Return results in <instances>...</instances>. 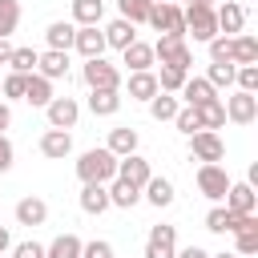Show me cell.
I'll return each mask as SVG.
<instances>
[{
    "label": "cell",
    "instance_id": "obj_1",
    "mask_svg": "<svg viewBox=\"0 0 258 258\" xmlns=\"http://www.w3.org/2000/svg\"><path fill=\"white\" fill-rule=\"evenodd\" d=\"M77 177H81V185H109L117 177V157L105 145H93L77 157Z\"/></svg>",
    "mask_w": 258,
    "mask_h": 258
},
{
    "label": "cell",
    "instance_id": "obj_2",
    "mask_svg": "<svg viewBox=\"0 0 258 258\" xmlns=\"http://www.w3.org/2000/svg\"><path fill=\"white\" fill-rule=\"evenodd\" d=\"M153 60L189 73V69H194V48L185 44V36H157V40H153Z\"/></svg>",
    "mask_w": 258,
    "mask_h": 258
},
{
    "label": "cell",
    "instance_id": "obj_3",
    "mask_svg": "<svg viewBox=\"0 0 258 258\" xmlns=\"http://www.w3.org/2000/svg\"><path fill=\"white\" fill-rule=\"evenodd\" d=\"M81 81L89 85V89H113V93H121V69L113 64V60H105V56H93V60H85L81 64Z\"/></svg>",
    "mask_w": 258,
    "mask_h": 258
},
{
    "label": "cell",
    "instance_id": "obj_4",
    "mask_svg": "<svg viewBox=\"0 0 258 258\" xmlns=\"http://www.w3.org/2000/svg\"><path fill=\"white\" fill-rule=\"evenodd\" d=\"M145 24H149V28H157L161 36H185V16H181V4H177V0L153 4Z\"/></svg>",
    "mask_w": 258,
    "mask_h": 258
},
{
    "label": "cell",
    "instance_id": "obj_5",
    "mask_svg": "<svg viewBox=\"0 0 258 258\" xmlns=\"http://www.w3.org/2000/svg\"><path fill=\"white\" fill-rule=\"evenodd\" d=\"M185 16V36H194L198 44H210L218 36V20H214V8H202V4H185L181 8Z\"/></svg>",
    "mask_w": 258,
    "mask_h": 258
},
{
    "label": "cell",
    "instance_id": "obj_6",
    "mask_svg": "<svg viewBox=\"0 0 258 258\" xmlns=\"http://www.w3.org/2000/svg\"><path fill=\"white\" fill-rule=\"evenodd\" d=\"M194 181H198V194L202 198H210L214 206H222V198H226V189H230L234 177L226 173V165H198Z\"/></svg>",
    "mask_w": 258,
    "mask_h": 258
},
{
    "label": "cell",
    "instance_id": "obj_7",
    "mask_svg": "<svg viewBox=\"0 0 258 258\" xmlns=\"http://www.w3.org/2000/svg\"><path fill=\"white\" fill-rule=\"evenodd\" d=\"M222 109H226V121H234V125H254V121H258V93L234 89V93L222 101Z\"/></svg>",
    "mask_w": 258,
    "mask_h": 258
},
{
    "label": "cell",
    "instance_id": "obj_8",
    "mask_svg": "<svg viewBox=\"0 0 258 258\" xmlns=\"http://www.w3.org/2000/svg\"><path fill=\"white\" fill-rule=\"evenodd\" d=\"M189 153H194V161H202V165H222L226 145H222V137H218V133L198 129V133L189 137Z\"/></svg>",
    "mask_w": 258,
    "mask_h": 258
},
{
    "label": "cell",
    "instance_id": "obj_9",
    "mask_svg": "<svg viewBox=\"0 0 258 258\" xmlns=\"http://www.w3.org/2000/svg\"><path fill=\"white\" fill-rule=\"evenodd\" d=\"M44 117H48V129H73L81 117V101L77 97H52L44 105Z\"/></svg>",
    "mask_w": 258,
    "mask_h": 258
},
{
    "label": "cell",
    "instance_id": "obj_10",
    "mask_svg": "<svg viewBox=\"0 0 258 258\" xmlns=\"http://www.w3.org/2000/svg\"><path fill=\"white\" fill-rule=\"evenodd\" d=\"M177 254V226H153L145 238V258H173Z\"/></svg>",
    "mask_w": 258,
    "mask_h": 258
},
{
    "label": "cell",
    "instance_id": "obj_11",
    "mask_svg": "<svg viewBox=\"0 0 258 258\" xmlns=\"http://www.w3.org/2000/svg\"><path fill=\"white\" fill-rule=\"evenodd\" d=\"M222 202H226L230 214H258V189L250 181H230V189H226Z\"/></svg>",
    "mask_w": 258,
    "mask_h": 258
},
{
    "label": "cell",
    "instance_id": "obj_12",
    "mask_svg": "<svg viewBox=\"0 0 258 258\" xmlns=\"http://www.w3.org/2000/svg\"><path fill=\"white\" fill-rule=\"evenodd\" d=\"M214 20H218V32H222V36H238V32L246 28V8H242L238 0H222V4L214 8Z\"/></svg>",
    "mask_w": 258,
    "mask_h": 258
},
{
    "label": "cell",
    "instance_id": "obj_13",
    "mask_svg": "<svg viewBox=\"0 0 258 258\" xmlns=\"http://www.w3.org/2000/svg\"><path fill=\"white\" fill-rule=\"evenodd\" d=\"M117 177L129 181L133 189H141V185L153 177V165H149L141 153H129V157H117Z\"/></svg>",
    "mask_w": 258,
    "mask_h": 258
},
{
    "label": "cell",
    "instance_id": "obj_14",
    "mask_svg": "<svg viewBox=\"0 0 258 258\" xmlns=\"http://www.w3.org/2000/svg\"><path fill=\"white\" fill-rule=\"evenodd\" d=\"M16 226H28V230H36V226H44L48 222V202L44 198H36V194H28V198H20L16 202Z\"/></svg>",
    "mask_w": 258,
    "mask_h": 258
},
{
    "label": "cell",
    "instance_id": "obj_15",
    "mask_svg": "<svg viewBox=\"0 0 258 258\" xmlns=\"http://www.w3.org/2000/svg\"><path fill=\"white\" fill-rule=\"evenodd\" d=\"M40 153H44L48 161H64V157L73 153V133H69V129H44V133H40Z\"/></svg>",
    "mask_w": 258,
    "mask_h": 258
},
{
    "label": "cell",
    "instance_id": "obj_16",
    "mask_svg": "<svg viewBox=\"0 0 258 258\" xmlns=\"http://www.w3.org/2000/svg\"><path fill=\"white\" fill-rule=\"evenodd\" d=\"M73 48H77L85 60H93V56H105V32H101V24L77 28V36H73Z\"/></svg>",
    "mask_w": 258,
    "mask_h": 258
},
{
    "label": "cell",
    "instance_id": "obj_17",
    "mask_svg": "<svg viewBox=\"0 0 258 258\" xmlns=\"http://www.w3.org/2000/svg\"><path fill=\"white\" fill-rule=\"evenodd\" d=\"M101 32H105V48H117V52H125V48L137 40V28H133L129 20H121V16H117V20H109Z\"/></svg>",
    "mask_w": 258,
    "mask_h": 258
},
{
    "label": "cell",
    "instance_id": "obj_18",
    "mask_svg": "<svg viewBox=\"0 0 258 258\" xmlns=\"http://www.w3.org/2000/svg\"><path fill=\"white\" fill-rule=\"evenodd\" d=\"M125 85V93H129V101H153L157 97V77H153V69L149 73H129V81H121Z\"/></svg>",
    "mask_w": 258,
    "mask_h": 258
},
{
    "label": "cell",
    "instance_id": "obj_19",
    "mask_svg": "<svg viewBox=\"0 0 258 258\" xmlns=\"http://www.w3.org/2000/svg\"><path fill=\"white\" fill-rule=\"evenodd\" d=\"M141 198H145L149 206L165 210V206H173V198H177V194H173V181H169V177H157V173H153V177L141 185Z\"/></svg>",
    "mask_w": 258,
    "mask_h": 258
},
{
    "label": "cell",
    "instance_id": "obj_20",
    "mask_svg": "<svg viewBox=\"0 0 258 258\" xmlns=\"http://www.w3.org/2000/svg\"><path fill=\"white\" fill-rule=\"evenodd\" d=\"M73 36H77V24H73V20H52V24L44 28V44H48L52 52H69V48H73Z\"/></svg>",
    "mask_w": 258,
    "mask_h": 258
},
{
    "label": "cell",
    "instance_id": "obj_21",
    "mask_svg": "<svg viewBox=\"0 0 258 258\" xmlns=\"http://www.w3.org/2000/svg\"><path fill=\"white\" fill-rule=\"evenodd\" d=\"M121 64H129V73H149L157 60H153V44L145 40H133L125 52H121Z\"/></svg>",
    "mask_w": 258,
    "mask_h": 258
},
{
    "label": "cell",
    "instance_id": "obj_22",
    "mask_svg": "<svg viewBox=\"0 0 258 258\" xmlns=\"http://www.w3.org/2000/svg\"><path fill=\"white\" fill-rule=\"evenodd\" d=\"M36 73H40L44 81H60V77H69V52H52V48H44V52L36 56Z\"/></svg>",
    "mask_w": 258,
    "mask_h": 258
},
{
    "label": "cell",
    "instance_id": "obj_23",
    "mask_svg": "<svg viewBox=\"0 0 258 258\" xmlns=\"http://www.w3.org/2000/svg\"><path fill=\"white\" fill-rule=\"evenodd\" d=\"M189 109H198V105H206V101H218V93L210 89V81L206 77H185V85H181V93H177Z\"/></svg>",
    "mask_w": 258,
    "mask_h": 258
},
{
    "label": "cell",
    "instance_id": "obj_24",
    "mask_svg": "<svg viewBox=\"0 0 258 258\" xmlns=\"http://www.w3.org/2000/svg\"><path fill=\"white\" fill-rule=\"evenodd\" d=\"M137 141H141V137H137L133 125H117V129H109V145H105V149H109L113 157H129V153H137Z\"/></svg>",
    "mask_w": 258,
    "mask_h": 258
},
{
    "label": "cell",
    "instance_id": "obj_25",
    "mask_svg": "<svg viewBox=\"0 0 258 258\" xmlns=\"http://www.w3.org/2000/svg\"><path fill=\"white\" fill-rule=\"evenodd\" d=\"M121 93H113V89H89V113L93 117H113L117 109H121Z\"/></svg>",
    "mask_w": 258,
    "mask_h": 258
},
{
    "label": "cell",
    "instance_id": "obj_26",
    "mask_svg": "<svg viewBox=\"0 0 258 258\" xmlns=\"http://www.w3.org/2000/svg\"><path fill=\"white\" fill-rule=\"evenodd\" d=\"M101 20H105V0H73V24L77 28H89Z\"/></svg>",
    "mask_w": 258,
    "mask_h": 258
},
{
    "label": "cell",
    "instance_id": "obj_27",
    "mask_svg": "<svg viewBox=\"0 0 258 258\" xmlns=\"http://www.w3.org/2000/svg\"><path fill=\"white\" fill-rule=\"evenodd\" d=\"M52 97H56V93H52V81H44L40 73H32V77H28V85H24V101H28L32 109H44Z\"/></svg>",
    "mask_w": 258,
    "mask_h": 258
},
{
    "label": "cell",
    "instance_id": "obj_28",
    "mask_svg": "<svg viewBox=\"0 0 258 258\" xmlns=\"http://www.w3.org/2000/svg\"><path fill=\"white\" fill-rule=\"evenodd\" d=\"M105 189H109V206H117V210H133V206L141 202V189H133V185L121 181V177H113Z\"/></svg>",
    "mask_w": 258,
    "mask_h": 258
},
{
    "label": "cell",
    "instance_id": "obj_29",
    "mask_svg": "<svg viewBox=\"0 0 258 258\" xmlns=\"http://www.w3.org/2000/svg\"><path fill=\"white\" fill-rule=\"evenodd\" d=\"M81 238L77 234H56L48 246H44V258H81Z\"/></svg>",
    "mask_w": 258,
    "mask_h": 258
},
{
    "label": "cell",
    "instance_id": "obj_30",
    "mask_svg": "<svg viewBox=\"0 0 258 258\" xmlns=\"http://www.w3.org/2000/svg\"><path fill=\"white\" fill-rule=\"evenodd\" d=\"M77 202H81L85 214H105L109 210V189L105 185H81V198Z\"/></svg>",
    "mask_w": 258,
    "mask_h": 258
},
{
    "label": "cell",
    "instance_id": "obj_31",
    "mask_svg": "<svg viewBox=\"0 0 258 258\" xmlns=\"http://www.w3.org/2000/svg\"><path fill=\"white\" fill-rule=\"evenodd\" d=\"M238 218H242V214H230L226 206H214V210L206 214V230H210V234H234V230H238Z\"/></svg>",
    "mask_w": 258,
    "mask_h": 258
},
{
    "label": "cell",
    "instance_id": "obj_32",
    "mask_svg": "<svg viewBox=\"0 0 258 258\" xmlns=\"http://www.w3.org/2000/svg\"><path fill=\"white\" fill-rule=\"evenodd\" d=\"M194 113H198V125L210 129V133H218V129L226 125V109H222V101H206V105H198Z\"/></svg>",
    "mask_w": 258,
    "mask_h": 258
},
{
    "label": "cell",
    "instance_id": "obj_33",
    "mask_svg": "<svg viewBox=\"0 0 258 258\" xmlns=\"http://www.w3.org/2000/svg\"><path fill=\"white\" fill-rule=\"evenodd\" d=\"M238 64H258V40L250 32H238L234 36V69Z\"/></svg>",
    "mask_w": 258,
    "mask_h": 258
},
{
    "label": "cell",
    "instance_id": "obj_34",
    "mask_svg": "<svg viewBox=\"0 0 258 258\" xmlns=\"http://www.w3.org/2000/svg\"><path fill=\"white\" fill-rule=\"evenodd\" d=\"M177 109H181V101H177L173 93H157V97L149 101V117H153V121H173Z\"/></svg>",
    "mask_w": 258,
    "mask_h": 258
},
{
    "label": "cell",
    "instance_id": "obj_35",
    "mask_svg": "<svg viewBox=\"0 0 258 258\" xmlns=\"http://www.w3.org/2000/svg\"><path fill=\"white\" fill-rule=\"evenodd\" d=\"M149 8H153L149 0H117V16H121V20H129L133 28L149 20Z\"/></svg>",
    "mask_w": 258,
    "mask_h": 258
},
{
    "label": "cell",
    "instance_id": "obj_36",
    "mask_svg": "<svg viewBox=\"0 0 258 258\" xmlns=\"http://www.w3.org/2000/svg\"><path fill=\"white\" fill-rule=\"evenodd\" d=\"M36 48H12V56H8V73H20V77H32L36 73Z\"/></svg>",
    "mask_w": 258,
    "mask_h": 258
},
{
    "label": "cell",
    "instance_id": "obj_37",
    "mask_svg": "<svg viewBox=\"0 0 258 258\" xmlns=\"http://www.w3.org/2000/svg\"><path fill=\"white\" fill-rule=\"evenodd\" d=\"M153 77H157V93H173V97H177L189 73H181V69H169V64H161V69H157Z\"/></svg>",
    "mask_w": 258,
    "mask_h": 258
},
{
    "label": "cell",
    "instance_id": "obj_38",
    "mask_svg": "<svg viewBox=\"0 0 258 258\" xmlns=\"http://www.w3.org/2000/svg\"><path fill=\"white\" fill-rule=\"evenodd\" d=\"M20 28V0H0V40Z\"/></svg>",
    "mask_w": 258,
    "mask_h": 258
},
{
    "label": "cell",
    "instance_id": "obj_39",
    "mask_svg": "<svg viewBox=\"0 0 258 258\" xmlns=\"http://www.w3.org/2000/svg\"><path fill=\"white\" fill-rule=\"evenodd\" d=\"M206 48H210V64H234V36H222L218 32Z\"/></svg>",
    "mask_w": 258,
    "mask_h": 258
},
{
    "label": "cell",
    "instance_id": "obj_40",
    "mask_svg": "<svg viewBox=\"0 0 258 258\" xmlns=\"http://www.w3.org/2000/svg\"><path fill=\"white\" fill-rule=\"evenodd\" d=\"M24 85H28V77L4 73V77H0V97H4V101H24Z\"/></svg>",
    "mask_w": 258,
    "mask_h": 258
},
{
    "label": "cell",
    "instance_id": "obj_41",
    "mask_svg": "<svg viewBox=\"0 0 258 258\" xmlns=\"http://www.w3.org/2000/svg\"><path fill=\"white\" fill-rule=\"evenodd\" d=\"M206 81H210L214 93H218V89H230V85H234V64H210V69H206Z\"/></svg>",
    "mask_w": 258,
    "mask_h": 258
},
{
    "label": "cell",
    "instance_id": "obj_42",
    "mask_svg": "<svg viewBox=\"0 0 258 258\" xmlns=\"http://www.w3.org/2000/svg\"><path fill=\"white\" fill-rule=\"evenodd\" d=\"M234 254L238 258H258V234L254 230H238L234 234Z\"/></svg>",
    "mask_w": 258,
    "mask_h": 258
},
{
    "label": "cell",
    "instance_id": "obj_43",
    "mask_svg": "<svg viewBox=\"0 0 258 258\" xmlns=\"http://www.w3.org/2000/svg\"><path fill=\"white\" fill-rule=\"evenodd\" d=\"M234 85L242 93H258V64H238L234 69Z\"/></svg>",
    "mask_w": 258,
    "mask_h": 258
},
{
    "label": "cell",
    "instance_id": "obj_44",
    "mask_svg": "<svg viewBox=\"0 0 258 258\" xmlns=\"http://www.w3.org/2000/svg\"><path fill=\"white\" fill-rule=\"evenodd\" d=\"M173 125H177V129H181L185 137H194V133L202 129V125H198V113H194L189 105H181V109H177V117H173Z\"/></svg>",
    "mask_w": 258,
    "mask_h": 258
},
{
    "label": "cell",
    "instance_id": "obj_45",
    "mask_svg": "<svg viewBox=\"0 0 258 258\" xmlns=\"http://www.w3.org/2000/svg\"><path fill=\"white\" fill-rule=\"evenodd\" d=\"M81 258H113V242L93 238V242H85V246H81Z\"/></svg>",
    "mask_w": 258,
    "mask_h": 258
},
{
    "label": "cell",
    "instance_id": "obj_46",
    "mask_svg": "<svg viewBox=\"0 0 258 258\" xmlns=\"http://www.w3.org/2000/svg\"><path fill=\"white\" fill-rule=\"evenodd\" d=\"M12 258H44V242H36V238L16 242V246H12Z\"/></svg>",
    "mask_w": 258,
    "mask_h": 258
},
{
    "label": "cell",
    "instance_id": "obj_47",
    "mask_svg": "<svg viewBox=\"0 0 258 258\" xmlns=\"http://www.w3.org/2000/svg\"><path fill=\"white\" fill-rule=\"evenodd\" d=\"M12 161H16V149H12L8 133H0V173H8V169H12Z\"/></svg>",
    "mask_w": 258,
    "mask_h": 258
},
{
    "label": "cell",
    "instance_id": "obj_48",
    "mask_svg": "<svg viewBox=\"0 0 258 258\" xmlns=\"http://www.w3.org/2000/svg\"><path fill=\"white\" fill-rule=\"evenodd\" d=\"M8 125H12V105L0 101V133H8Z\"/></svg>",
    "mask_w": 258,
    "mask_h": 258
},
{
    "label": "cell",
    "instance_id": "obj_49",
    "mask_svg": "<svg viewBox=\"0 0 258 258\" xmlns=\"http://www.w3.org/2000/svg\"><path fill=\"white\" fill-rule=\"evenodd\" d=\"M173 258H210V250H202V246H185V250H177Z\"/></svg>",
    "mask_w": 258,
    "mask_h": 258
},
{
    "label": "cell",
    "instance_id": "obj_50",
    "mask_svg": "<svg viewBox=\"0 0 258 258\" xmlns=\"http://www.w3.org/2000/svg\"><path fill=\"white\" fill-rule=\"evenodd\" d=\"M12 250V234H8V226H0V258Z\"/></svg>",
    "mask_w": 258,
    "mask_h": 258
},
{
    "label": "cell",
    "instance_id": "obj_51",
    "mask_svg": "<svg viewBox=\"0 0 258 258\" xmlns=\"http://www.w3.org/2000/svg\"><path fill=\"white\" fill-rule=\"evenodd\" d=\"M8 56H12V44H8V40H0V64H8Z\"/></svg>",
    "mask_w": 258,
    "mask_h": 258
},
{
    "label": "cell",
    "instance_id": "obj_52",
    "mask_svg": "<svg viewBox=\"0 0 258 258\" xmlns=\"http://www.w3.org/2000/svg\"><path fill=\"white\" fill-rule=\"evenodd\" d=\"M185 4H202V8H214V0H185Z\"/></svg>",
    "mask_w": 258,
    "mask_h": 258
},
{
    "label": "cell",
    "instance_id": "obj_53",
    "mask_svg": "<svg viewBox=\"0 0 258 258\" xmlns=\"http://www.w3.org/2000/svg\"><path fill=\"white\" fill-rule=\"evenodd\" d=\"M210 258H238L234 250H222V254H210Z\"/></svg>",
    "mask_w": 258,
    "mask_h": 258
},
{
    "label": "cell",
    "instance_id": "obj_54",
    "mask_svg": "<svg viewBox=\"0 0 258 258\" xmlns=\"http://www.w3.org/2000/svg\"><path fill=\"white\" fill-rule=\"evenodd\" d=\"M149 4H165V0H149Z\"/></svg>",
    "mask_w": 258,
    "mask_h": 258
},
{
    "label": "cell",
    "instance_id": "obj_55",
    "mask_svg": "<svg viewBox=\"0 0 258 258\" xmlns=\"http://www.w3.org/2000/svg\"><path fill=\"white\" fill-rule=\"evenodd\" d=\"M0 101H4V97H0Z\"/></svg>",
    "mask_w": 258,
    "mask_h": 258
}]
</instances>
